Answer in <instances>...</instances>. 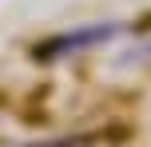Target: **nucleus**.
Listing matches in <instances>:
<instances>
[{
    "mask_svg": "<svg viewBox=\"0 0 151 147\" xmlns=\"http://www.w3.org/2000/svg\"><path fill=\"white\" fill-rule=\"evenodd\" d=\"M119 32V24L107 20V24H83V28L76 32H56V36L40 40L36 48H32V60H64V56H76V52H88V48L96 44H107V40Z\"/></svg>",
    "mask_w": 151,
    "mask_h": 147,
    "instance_id": "f257e3e1",
    "label": "nucleus"
},
{
    "mask_svg": "<svg viewBox=\"0 0 151 147\" xmlns=\"http://www.w3.org/2000/svg\"><path fill=\"white\" fill-rule=\"evenodd\" d=\"M91 143V135H76V139H52V143H32V147H83Z\"/></svg>",
    "mask_w": 151,
    "mask_h": 147,
    "instance_id": "f03ea898",
    "label": "nucleus"
}]
</instances>
